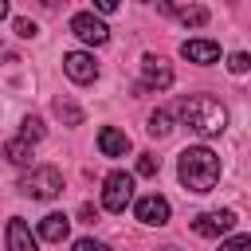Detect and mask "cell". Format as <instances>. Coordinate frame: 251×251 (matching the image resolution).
Wrapping results in <instances>:
<instances>
[{
	"instance_id": "cell-1",
	"label": "cell",
	"mask_w": 251,
	"mask_h": 251,
	"mask_svg": "<svg viewBox=\"0 0 251 251\" xmlns=\"http://www.w3.org/2000/svg\"><path fill=\"white\" fill-rule=\"evenodd\" d=\"M176 173H180V184H184L188 192H212L216 180H220V157H216L208 145H188V149L180 153Z\"/></svg>"
},
{
	"instance_id": "cell-2",
	"label": "cell",
	"mask_w": 251,
	"mask_h": 251,
	"mask_svg": "<svg viewBox=\"0 0 251 251\" xmlns=\"http://www.w3.org/2000/svg\"><path fill=\"white\" fill-rule=\"evenodd\" d=\"M180 118H184V126L196 129L200 137H216V133H224V126H227V110H224L212 94H188V98L180 102Z\"/></svg>"
},
{
	"instance_id": "cell-3",
	"label": "cell",
	"mask_w": 251,
	"mask_h": 251,
	"mask_svg": "<svg viewBox=\"0 0 251 251\" xmlns=\"http://www.w3.org/2000/svg\"><path fill=\"white\" fill-rule=\"evenodd\" d=\"M20 192L31 196V200H55V196L63 192V173H59L55 165H39V169H31V173L20 180Z\"/></svg>"
},
{
	"instance_id": "cell-4",
	"label": "cell",
	"mask_w": 251,
	"mask_h": 251,
	"mask_svg": "<svg viewBox=\"0 0 251 251\" xmlns=\"http://www.w3.org/2000/svg\"><path fill=\"white\" fill-rule=\"evenodd\" d=\"M133 200V176L129 173H110L102 180V208L106 212H126Z\"/></svg>"
},
{
	"instance_id": "cell-5",
	"label": "cell",
	"mask_w": 251,
	"mask_h": 251,
	"mask_svg": "<svg viewBox=\"0 0 251 251\" xmlns=\"http://www.w3.org/2000/svg\"><path fill=\"white\" fill-rule=\"evenodd\" d=\"M235 227V212L231 208H220V212H200L196 220H192V231L196 235H204V239H220L224 231H231Z\"/></svg>"
},
{
	"instance_id": "cell-6",
	"label": "cell",
	"mask_w": 251,
	"mask_h": 251,
	"mask_svg": "<svg viewBox=\"0 0 251 251\" xmlns=\"http://www.w3.org/2000/svg\"><path fill=\"white\" fill-rule=\"evenodd\" d=\"M71 31H75L82 43H94V47H102V43L110 39V27H106L94 12H75V16H71Z\"/></svg>"
},
{
	"instance_id": "cell-7",
	"label": "cell",
	"mask_w": 251,
	"mask_h": 251,
	"mask_svg": "<svg viewBox=\"0 0 251 251\" xmlns=\"http://www.w3.org/2000/svg\"><path fill=\"white\" fill-rule=\"evenodd\" d=\"M63 71H67V78L78 82V86H86V82L98 78V63H94V55H86V51H67V55H63Z\"/></svg>"
},
{
	"instance_id": "cell-8",
	"label": "cell",
	"mask_w": 251,
	"mask_h": 251,
	"mask_svg": "<svg viewBox=\"0 0 251 251\" xmlns=\"http://www.w3.org/2000/svg\"><path fill=\"white\" fill-rule=\"evenodd\" d=\"M133 212H137V220H141V224H149V227H165L173 208H169V200H165V196L149 192V196H141V200L133 204Z\"/></svg>"
},
{
	"instance_id": "cell-9",
	"label": "cell",
	"mask_w": 251,
	"mask_h": 251,
	"mask_svg": "<svg viewBox=\"0 0 251 251\" xmlns=\"http://www.w3.org/2000/svg\"><path fill=\"white\" fill-rule=\"evenodd\" d=\"M141 90L149 86V90H169L173 86V71H169V63L165 59H157V55H145L141 59Z\"/></svg>"
},
{
	"instance_id": "cell-10",
	"label": "cell",
	"mask_w": 251,
	"mask_h": 251,
	"mask_svg": "<svg viewBox=\"0 0 251 251\" xmlns=\"http://www.w3.org/2000/svg\"><path fill=\"white\" fill-rule=\"evenodd\" d=\"M180 55L188 63H216L220 59V43H212V39H184L180 43Z\"/></svg>"
},
{
	"instance_id": "cell-11",
	"label": "cell",
	"mask_w": 251,
	"mask_h": 251,
	"mask_svg": "<svg viewBox=\"0 0 251 251\" xmlns=\"http://www.w3.org/2000/svg\"><path fill=\"white\" fill-rule=\"evenodd\" d=\"M98 149H102V157H126L129 153V137L122 129H114V126H102L98 129Z\"/></svg>"
},
{
	"instance_id": "cell-12",
	"label": "cell",
	"mask_w": 251,
	"mask_h": 251,
	"mask_svg": "<svg viewBox=\"0 0 251 251\" xmlns=\"http://www.w3.org/2000/svg\"><path fill=\"white\" fill-rule=\"evenodd\" d=\"M8 251H39V243H35L31 227H27L20 216H12V220H8Z\"/></svg>"
},
{
	"instance_id": "cell-13",
	"label": "cell",
	"mask_w": 251,
	"mask_h": 251,
	"mask_svg": "<svg viewBox=\"0 0 251 251\" xmlns=\"http://www.w3.org/2000/svg\"><path fill=\"white\" fill-rule=\"evenodd\" d=\"M67 231H71V220L63 212H51V216L39 220V239H47V243H63Z\"/></svg>"
},
{
	"instance_id": "cell-14",
	"label": "cell",
	"mask_w": 251,
	"mask_h": 251,
	"mask_svg": "<svg viewBox=\"0 0 251 251\" xmlns=\"http://www.w3.org/2000/svg\"><path fill=\"white\" fill-rule=\"evenodd\" d=\"M161 12L180 16V24H188V27H204V24H208V8H200V4H192V8H173V4H161Z\"/></svg>"
},
{
	"instance_id": "cell-15",
	"label": "cell",
	"mask_w": 251,
	"mask_h": 251,
	"mask_svg": "<svg viewBox=\"0 0 251 251\" xmlns=\"http://www.w3.org/2000/svg\"><path fill=\"white\" fill-rule=\"evenodd\" d=\"M4 157H8L12 165H20V169H24V165H31V145H27L24 137H12V141L4 145Z\"/></svg>"
},
{
	"instance_id": "cell-16",
	"label": "cell",
	"mask_w": 251,
	"mask_h": 251,
	"mask_svg": "<svg viewBox=\"0 0 251 251\" xmlns=\"http://www.w3.org/2000/svg\"><path fill=\"white\" fill-rule=\"evenodd\" d=\"M145 129H149L153 137H165V133L173 129V114H169V110H153V114H149V126H145Z\"/></svg>"
},
{
	"instance_id": "cell-17",
	"label": "cell",
	"mask_w": 251,
	"mask_h": 251,
	"mask_svg": "<svg viewBox=\"0 0 251 251\" xmlns=\"http://www.w3.org/2000/svg\"><path fill=\"white\" fill-rule=\"evenodd\" d=\"M20 137H24L27 145H31V141H39V137H43V122L27 114V118H24V129H20Z\"/></svg>"
},
{
	"instance_id": "cell-18",
	"label": "cell",
	"mask_w": 251,
	"mask_h": 251,
	"mask_svg": "<svg viewBox=\"0 0 251 251\" xmlns=\"http://www.w3.org/2000/svg\"><path fill=\"white\" fill-rule=\"evenodd\" d=\"M220 251H251V235H231L220 243Z\"/></svg>"
},
{
	"instance_id": "cell-19",
	"label": "cell",
	"mask_w": 251,
	"mask_h": 251,
	"mask_svg": "<svg viewBox=\"0 0 251 251\" xmlns=\"http://www.w3.org/2000/svg\"><path fill=\"white\" fill-rule=\"evenodd\" d=\"M247 67H251V59H247V51H235V55L227 59V71H231V75H243Z\"/></svg>"
},
{
	"instance_id": "cell-20",
	"label": "cell",
	"mask_w": 251,
	"mask_h": 251,
	"mask_svg": "<svg viewBox=\"0 0 251 251\" xmlns=\"http://www.w3.org/2000/svg\"><path fill=\"white\" fill-rule=\"evenodd\" d=\"M157 169H161V161H157L153 153H141V161H137V173H141V176H153Z\"/></svg>"
},
{
	"instance_id": "cell-21",
	"label": "cell",
	"mask_w": 251,
	"mask_h": 251,
	"mask_svg": "<svg viewBox=\"0 0 251 251\" xmlns=\"http://www.w3.org/2000/svg\"><path fill=\"white\" fill-rule=\"evenodd\" d=\"M71 251H110V247H106L102 239H90V235H86V239H75Z\"/></svg>"
},
{
	"instance_id": "cell-22",
	"label": "cell",
	"mask_w": 251,
	"mask_h": 251,
	"mask_svg": "<svg viewBox=\"0 0 251 251\" xmlns=\"http://www.w3.org/2000/svg\"><path fill=\"white\" fill-rule=\"evenodd\" d=\"M16 35L31 39V35H35V24H31V20H24V16H16Z\"/></svg>"
},
{
	"instance_id": "cell-23",
	"label": "cell",
	"mask_w": 251,
	"mask_h": 251,
	"mask_svg": "<svg viewBox=\"0 0 251 251\" xmlns=\"http://www.w3.org/2000/svg\"><path fill=\"white\" fill-rule=\"evenodd\" d=\"M55 110H59V114H63L71 126H78V110H75V106H63V102H55Z\"/></svg>"
},
{
	"instance_id": "cell-24",
	"label": "cell",
	"mask_w": 251,
	"mask_h": 251,
	"mask_svg": "<svg viewBox=\"0 0 251 251\" xmlns=\"http://www.w3.org/2000/svg\"><path fill=\"white\" fill-rule=\"evenodd\" d=\"M94 8H98V12H102V16H110V12H118V4H114V0H98V4H94Z\"/></svg>"
},
{
	"instance_id": "cell-25",
	"label": "cell",
	"mask_w": 251,
	"mask_h": 251,
	"mask_svg": "<svg viewBox=\"0 0 251 251\" xmlns=\"http://www.w3.org/2000/svg\"><path fill=\"white\" fill-rule=\"evenodd\" d=\"M4 16H8V4H4V0H0V20H4Z\"/></svg>"
},
{
	"instance_id": "cell-26",
	"label": "cell",
	"mask_w": 251,
	"mask_h": 251,
	"mask_svg": "<svg viewBox=\"0 0 251 251\" xmlns=\"http://www.w3.org/2000/svg\"><path fill=\"white\" fill-rule=\"evenodd\" d=\"M157 251H180V247H157Z\"/></svg>"
},
{
	"instance_id": "cell-27",
	"label": "cell",
	"mask_w": 251,
	"mask_h": 251,
	"mask_svg": "<svg viewBox=\"0 0 251 251\" xmlns=\"http://www.w3.org/2000/svg\"><path fill=\"white\" fill-rule=\"evenodd\" d=\"M0 51H4V47H0Z\"/></svg>"
}]
</instances>
